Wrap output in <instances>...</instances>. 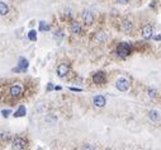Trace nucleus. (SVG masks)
Returning <instances> with one entry per match:
<instances>
[{"label": "nucleus", "instance_id": "1", "mask_svg": "<svg viewBox=\"0 0 161 150\" xmlns=\"http://www.w3.org/2000/svg\"><path fill=\"white\" fill-rule=\"evenodd\" d=\"M131 54V45L128 42H122L117 47V55L119 57H127Z\"/></svg>", "mask_w": 161, "mask_h": 150}, {"label": "nucleus", "instance_id": "2", "mask_svg": "<svg viewBox=\"0 0 161 150\" xmlns=\"http://www.w3.org/2000/svg\"><path fill=\"white\" fill-rule=\"evenodd\" d=\"M115 87H117V89L121 90V92H126V90H128V88H129V83L126 78H119L115 82Z\"/></svg>", "mask_w": 161, "mask_h": 150}, {"label": "nucleus", "instance_id": "3", "mask_svg": "<svg viewBox=\"0 0 161 150\" xmlns=\"http://www.w3.org/2000/svg\"><path fill=\"white\" fill-rule=\"evenodd\" d=\"M27 146V141L23 137H15L13 140V149L14 150H23Z\"/></svg>", "mask_w": 161, "mask_h": 150}, {"label": "nucleus", "instance_id": "4", "mask_svg": "<svg viewBox=\"0 0 161 150\" xmlns=\"http://www.w3.org/2000/svg\"><path fill=\"white\" fill-rule=\"evenodd\" d=\"M93 82L95 83V84H104V83L107 82V76L103 71H98L96 74H94V76H93Z\"/></svg>", "mask_w": 161, "mask_h": 150}, {"label": "nucleus", "instance_id": "5", "mask_svg": "<svg viewBox=\"0 0 161 150\" xmlns=\"http://www.w3.org/2000/svg\"><path fill=\"white\" fill-rule=\"evenodd\" d=\"M83 20L86 26H90V24L94 23V14L90 10H84L83 13Z\"/></svg>", "mask_w": 161, "mask_h": 150}, {"label": "nucleus", "instance_id": "6", "mask_svg": "<svg viewBox=\"0 0 161 150\" xmlns=\"http://www.w3.org/2000/svg\"><path fill=\"white\" fill-rule=\"evenodd\" d=\"M152 33H153V29H152V26L151 24H146L145 27L142 28V37L145 38V40H150V38L152 37Z\"/></svg>", "mask_w": 161, "mask_h": 150}, {"label": "nucleus", "instance_id": "7", "mask_svg": "<svg viewBox=\"0 0 161 150\" xmlns=\"http://www.w3.org/2000/svg\"><path fill=\"white\" fill-rule=\"evenodd\" d=\"M27 69H28V60L24 57H20L18 68L14 69V71H27Z\"/></svg>", "mask_w": 161, "mask_h": 150}, {"label": "nucleus", "instance_id": "8", "mask_svg": "<svg viewBox=\"0 0 161 150\" xmlns=\"http://www.w3.org/2000/svg\"><path fill=\"white\" fill-rule=\"evenodd\" d=\"M93 103H94V106H95V107L101 108V107L105 106L107 100H105V98H104L103 96H95V97L93 98Z\"/></svg>", "mask_w": 161, "mask_h": 150}, {"label": "nucleus", "instance_id": "9", "mask_svg": "<svg viewBox=\"0 0 161 150\" xmlns=\"http://www.w3.org/2000/svg\"><path fill=\"white\" fill-rule=\"evenodd\" d=\"M121 28H122V31H123L124 33H131L132 32V29H133V24H132L131 22H129V20H123V22H122V24H121Z\"/></svg>", "mask_w": 161, "mask_h": 150}, {"label": "nucleus", "instance_id": "10", "mask_svg": "<svg viewBox=\"0 0 161 150\" xmlns=\"http://www.w3.org/2000/svg\"><path fill=\"white\" fill-rule=\"evenodd\" d=\"M69 73V66L66 64H60L57 66V75L60 76V78H64V76L67 75Z\"/></svg>", "mask_w": 161, "mask_h": 150}, {"label": "nucleus", "instance_id": "11", "mask_svg": "<svg viewBox=\"0 0 161 150\" xmlns=\"http://www.w3.org/2000/svg\"><path fill=\"white\" fill-rule=\"evenodd\" d=\"M70 29H71V32L72 33H75V34H80L81 33V24H80L79 22H71V24H70Z\"/></svg>", "mask_w": 161, "mask_h": 150}, {"label": "nucleus", "instance_id": "12", "mask_svg": "<svg viewBox=\"0 0 161 150\" xmlns=\"http://www.w3.org/2000/svg\"><path fill=\"white\" fill-rule=\"evenodd\" d=\"M10 94H12L13 97H19L20 94H22V88H20V85H18V84L13 85L12 88H10Z\"/></svg>", "mask_w": 161, "mask_h": 150}, {"label": "nucleus", "instance_id": "13", "mask_svg": "<svg viewBox=\"0 0 161 150\" xmlns=\"http://www.w3.org/2000/svg\"><path fill=\"white\" fill-rule=\"evenodd\" d=\"M27 111H26V107L24 106H19V108L15 111V113H14V117H23L26 116Z\"/></svg>", "mask_w": 161, "mask_h": 150}, {"label": "nucleus", "instance_id": "14", "mask_svg": "<svg viewBox=\"0 0 161 150\" xmlns=\"http://www.w3.org/2000/svg\"><path fill=\"white\" fill-rule=\"evenodd\" d=\"M8 12H9V8L6 5V3L0 1V15H6Z\"/></svg>", "mask_w": 161, "mask_h": 150}, {"label": "nucleus", "instance_id": "15", "mask_svg": "<svg viewBox=\"0 0 161 150\" xmlns=\"http://www.w3.org/2000/svg\"><path fill=\"white\" fill-rule=\"evenodd\" d=\"M149 117H150V120H151V121H157V120H159V112H157V111L156 110H152V111H150V112H149Z\"/></svg>", "mask_w": 161, "mask_h": 150}, {"label": "nucleus", "instance_id": "16", "mask_svg": "<svg viewBox=\"0 0 161 150\" xmlns=\"http://www.w3.org/2000/svg\"><path fill=\"white\" fill-rule=\"evenodd\" d=\"M48 29H50V26H48L46 22L41 20V22H40V32H47Z\"/></svg>", "mask_w": 161, "mask_h": 150}, {"label": "nucleus", "instance_id": "17", "mask_svg": "<svg viewBox=\"0 0 161 150\" xmlns=\"http://www.w3.org/2000/svg\"><path fill=\"white\" fill-rule=\"evenodd\" d=\"M147 94H149L150 98L153 99V98H156V96H157V90L153 89V88H149L147 89Z\"/></svg>", "mask_w": 161, "mask_h": 150}, {"label": "nucleus", "instance_id": "18", "mask_svg": "<svg viewBox=\"0 0 161 150\" xmlns=\"http://www.w3.org/2000/svg\"><path fill=\"white\" fill-rule=\"evenodd\" d=\"M28 38H29L31 41H37V32L36 31H29L28 32Z\"/></svg>", "mask_w": 161, "mask_h": 150}, {"label": "nucleus", "instance_id": "19", "mask_svg": "<svg viewBox=\"0 0 161 150\" xmlns=\"http://www.w3.org/2000/svg\"><path fill=\"white\" fill-rule=\"evenodd\" d=\"M83 150H95V148H94L93 145H90V144H85L83 146Z\"/></svg>", "mask_w": 161, "mask_h": 150}, {"label": "nucleus", "instance_id": "20", "mask_svg": "<svg viewBox=\"0 0 161 150\" xmlns=\"http://www.w3.org/2000/svg\"><path fill=\"white\" fill-rule=\"evenodd\" d=\"M96 41L98 42H100V41H104V34L103 33H99V34H96Z\"/></svg>", "mask_w": 161, "mask_h": 150}, {"label": "nucleus", "instance_id": "21", "mask_svg": "<svg viewBox=\"0 0 161 150\" xmlns=\"http://www.w3.org/2000/svg\"><path fill=\"white\" fill-rule=\"evenodd\" d=\"M55 37H58V38H61V37H64V33H62V31H56L55 32Z\"/></svg>", "mask_w": 161, "mask_h": 150}, {"label": "nucleus", "instance_id": "22", "mask_svg": "<svg viewBox=\"0 0 161 150\" xmlns=\"http://www.w3.org/2000/svg\"><path fill=\"white\" fill-rule=\"evenodd\" d=\"M1 113H3V116H4V117H8L9 113H10V110H4V111H1Z\"/></svg>", "mask_w": 161, "mask_h": 150}, {"label": "nucleus", "instance_id": "23", "mask_svg": "<svg viewBox=\"0 0 161 150\" xmlns=\"http://www.w3.org/2000/svg\"><path fill=\"white\" fill-rule=\"evenodd\" d=\"M128 1H129V0H117L118 4H127Z\"/></svg>", "mask_w": 161, "mask_h": 150}, {"label": "nucleus", "instance_id": "24", "mask_svg": "<svg viewBox=\"0 0 161 150\" xmlns=\"http://www.w3.org/2000/svg\"><path fill=\"white\" fill-rule=\"evenodd\" d=\"M53 89V85L51 84V83H48V85H47V90H52Z\"/></svg>", "mask_w": 161, "mask_h": 150}, {"label": "nucleus", "instance_id": "25", "mask_svg": "<svg viewBox=\"0 0 161 150\" xmlns=\"http://www.w3.org/2000/svg\"><path fill=\"white\" fill-rule=\"evenodd\" d=\"M70 90H72V92H81V89L79 88H70Z\"/></svg>", "mask_w": 161, "mask_h": 150}]
</instances>
